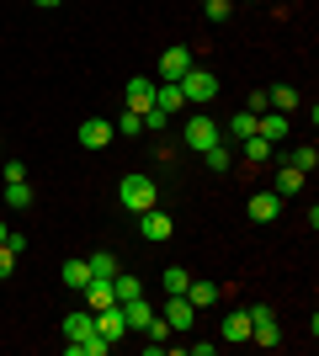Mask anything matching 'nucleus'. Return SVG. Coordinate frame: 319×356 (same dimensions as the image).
<instances>
[{"instance_id": "obj_22", "label": "nucleus", "mask_w": 319, "mask_h": 356, "mask_svg": "<svg viewBox=\"0 0 319 356\" xmlns=\"http://www.w3.org/2000/svg\"><path fill=\"white\" fill-rule=\"evenodd\" d=\"M64 351H69V356H106L112 341H106V335H85V341H69Z\"/></svg>"}, {"instance_id": "obj_35", "label": "nucleus", "mask_w": 319, "mask_h": 356, "mask_svg": "<svg viewBox=\"0 0 319 356\" xmlns=\"http://www.w3.org/2000/svg\"><path fill=\"white\" fill-rule=\"evenodd\" d=\"M245 112H256V118H261V112H266V90H250V102H245Z\"/></svg>"}, {"instance_id": "obj_6", "label": "nucleus", "mask_w": 319, "mask_h": 356, "mask_svg": "<svg viewBox=\"0 0 319 356\" xmlns=\"http://www.w3.org/2000/svg\"><path fill=\"white\" fill-rule=\"evenodd\" d=\"M160 319H165L176 335H186V330L197 325V309L186 303V293H165V314H160Z\"/></svg>"}, {"instance_id": "obj_5", "label": "nucleus", "mask_w": 319, "mask_h": 356, "mask_svg": "<svg viewBox=\"0 0 319 356\" xmlns=\"http://www.w3.org/2000/svg\"><path fill=\"white\" fill-rule=\"evenodd\" d=\"M133 218H138V239H149V245H165V239L176 234V218L160 213V208H144V213H133Z\"/></svg>"}, {"instance_id": "obj_13", "label": "nucleus", "mask_w": 319, "mask_h": 356, "mask_svg": "<svg viewBox=\"0 0 319 356\" xmlns=\"http://www.w3.org/2000/svg\"><path fill=\"white\" fill-rule=\"evenodd\" d=\"M240 154H245V165H272L277 160V154H282V149H277L272 144V138H261V134H250V138H240Z\"/></svg>"}, {"instance_id": "obj_11", "label": "nucleus", "mask_w": 319, "mask_h": 356, "mask_svg": "<svg viewBox=\"0 0 319 356\" xmlns=\"http://www.w3.org/2000/svg\"><path fill=\"white\" fill-rule=\"evenodd\" d=\"M186 70H192V48H186V43H176V48L160 54V80H181Z\"/></svg>"}, {"instance_id": "obj_21", "label": "nucleus", "mask_w": 319, "mask_h": 356, "mask_svg": "<svg viewBox=\"0 0 319 356\" xmlns=\"http://www.w3.org/2000/svg\"><path fill=\"white\" fill-rule=\"evenodd\" d=\"M32 202H38V192H32L27 181H6V208L11 213H27Z\"/></svg>"}, {"instance_id": "obj_2", "label": "nucleus", "mask_w": 319, "mask_h": 356, "mask_svg": "<svg viewBox=\"0 0 319 356\" xmlns=\"http://www.w3.org/2000/svg\"><path fill=\"white\" fill-rule=\"evenodd\" d=\"M224 138V122H213L208 112H192V118L181 122V144L192 149V154H202V149H213Z\"/></svg>"}, {"instance_id": "obj_12", "label": "nucleus", "mask_w": 319, "mask_h": 356, "mask_svg": "<svg viewBox=\"0 0 319 356\" xmlns=\"http://www.w3.org/2000/svg\"><path fill=\"white\" fill-rule=\"evenodd\" d=\"M245 213H250L256 223H277V218H282V197H277V192H256L250 202H245Z\"/></svg>"}, {"instance_id": "obj_3", "label": "nucleus", "mask_w": 319, "mask_h": 356, "mask_svg": "<svg viewBox=\"0 0 319 356\" xmlns=\"http://www.w3.org/2000/svg\"><path fill=\"white\" fill-rule=\"evenodd\" d=\"M176 86H181V96H186L192 106H208L213 96H218V74H213V70H197V64H192V70H186Z\"/></svg>"}, {"instance_id": "obj_17", "label": "nucleus", "mask_w": 319, "mask_h": 356, "mask_svg": "<svg viewBox=\"0 0 319 356\" xmlns=\"http://www.w3.org/2000/svg\"><path fill=\"white\" fill-rule=\"evenodd\" d=\"M64 335H69V341H85V335H96V314H91V309L64 314Z\"/></svg>"}, {"instance_id": "obj_36", "label": "nucleus", "mask_w": 319, "mask_h": 356, "mask_svg": "<svg viewBox=\"0 0 319 356\" xmlns=\"http://www.w3.org/2000/svg\"><path fill=\"white\" fill-rule=\"evenodd\" d=\"M6 234H11V223H6V218H0V245H6Z\"/></svg>"}, {"instance_id": "obj_34", "label": "nucleus", "mask_w": 319, "mask_h": 356, "mask_svg": "<svg viewBox=\"0 0 319 356\" xmlns=\"http://www.w3.org/2000/svg\"><path fill=\"white\" fill-rule=\"evenodd\" d=\"M0 176H6V181H27V165H22V160H6V165H0Z\"/></svg>"}, {"instance_id": "obj_33", "label": "nucleus", "mask_w": 319, "mask_h": 356, "mask_svg": "<svg viewBox=\"0 0 319 356\" xmlns=\"http://www.w3.org/2000/svg\"><path fill=\"white\" fill-rule=\"evenodd\" d=\"M165 112H160V106H149V112H144V134H154V128H165Z\"/></svg>"}, {"instance_id": "obj_37", "label": "nucleus", "mask_w": 319, "mask_h": 356, "mask_svg": "<svg viewBox=\"0 0 319 356\" xmlns=\"http://www.w3.org/2000/svg\"><path fill=\"white\" fill-rule=\"evenodd\" d=\"M32 6H43V11H54V6H59V0H32Z\"/></svg>"}, {"instance_id": "obj_24", "label": "nucleus", "mask_w": 319, "mask_h": 356, "mask_svg": "<svg viewBox=\"0 0 319 356\" xmlns=\"http://www.w3.org/2000/svg\"><path fill=\"white\" fill-rule=\"evenodd\" d=\"M266 106H272V112H293V106H298V90L293 86H266Z\"/></svg>"}, {"instance_id": "obj_18", "label": "nucleus", "mask_w": 319, "mask_h": 356, "mask_svg": "<svg viewBox=\"0 0 319 356\" xmlns=\"http://www.w3.org/2000/svg\"><path fill=\"white\" fill-rule=\"evenodd\" d=\"M186 303H192V309H213V303H224V293H218V282H197V277H192Z\"/></svg>"}, {"instance_id": "obj_16", "label": "nucleus", "mask_w": 319, "mask_h": 356, "mask_svg": "<svg viewBox=\"0 0 319 356\" xmlns=\"http://www.w3.org/2000/svg\"><path fill=\"white\" fill-rule=\"evenodd\" d=\"M154 106H160L165 118H176V112H181V106H186L181 86H176V80H160V86H154Z\"/></svg>"}, {"instance_id": "obj_25", "label": "nucleus", "mask_w": 319, "mask_h": 356, "mask_svg": "<svg viewBox=\"0 0 319 356\" xmlns=\"http://www.w3.org/2000/svg\"><path fill=\"white\" fill-rule=\"evenodd\" d=\"M85 261H91V277H106V282H112V277H117V255L112 250H96V255H85Z\"/></svg>"}, {"instance_id": "obj_1", "label": "nucleus", "mask_w": 319, "mask_h": 356, "mask_svg": "<svg viewBox=\"0 0 319 356\" xmlns=\"http://www.w3.org/2000/svg\"><path fill=\"white\" fill-rule=\"evenodd\" d=\"M117 202L122 213H144V208H160V186H154L144 170H128V176L117 181Z\"/></svg>"}, {"instance_id": "obj_4", "label": "nucleus", "mask_w": 319, "mask_h": 356, "mask_svg": "<svg viewBox=\"0 0 319 356\" xmlns=\"http://www.w3.org/2000/svg\"><path fill=\"white\" fill-rule=\"evenodd\" d=\"M250 341H256V346H266V351H277V346H282L277 314L266 309V303H250Z\"/></svg>"}, {"instance_id": "obj_15", "label": "nucleus", "mask_w": 319, "mask_h": 356, "mask_svg": "<svg viewBox=\"0 0 319 356\" xmlns=\"http://www.w3.org/2000/svg\"><path fill=\"white\" fill-rule=\"evenodd\" d=\"M96 335H106V341H122V335H128V319H122L117 303H112V309H96Z\"/></svg>"}, {"instance_id": "obj_27", "label": "nucleus", "mask_w": 319, "mask_h": 356, "mask_svg": "<svg viewBox=\"0 0 319 356\" xmlns=\"http://www.w3.org/2000/svg\"><path fill=\"white\" fill-rule=\"evenodd\" d=\"M160 287H165V293H186V287H192V271H186V266H165Z\"/></svg>"}, {"instance_id": "obj_30", "label": "nucleus", "mask_w": 319, "mask_h": 356, "mask_svg": "<svg viewBox=\"0 0 319 356\" xmlns=\"http://www.w3.org/2000/svg\"><path fill=\"white\" fill-rule=\"evenodd\" d=\"M112 134H122V138H138V134H144V118H138V112H122V118L112 122Z\"/></svg>"}, {"instance_id": "obj_20", "label": "nucleus", "mask_w": 319, "mask_h": 356, "mask_svg": "<svg viewBox=\"0 0 319 356\" xmlns=\"http://www.w3.org/2000/svg\"><path fill=\"white\" fill-rule=\"evenodd\" d=\"M256 134H261V138H272V144H282V138H288V112H261Z\"/></svg>"}, {"instance_id": "obj_14", "label": "nucleus", "mask_w": 319, "mask_h": 356, "mask_svg": "<svg viewBox=\"0 0 319 356\" xmlns=\"http://www.w3.org/2000/svg\"><path fill=\"white\" fill-rule=\"evenodd\" d=\"M272 192L282 197V202H288L293 192H304V170H293L288 160H277V176H272Z\"/></svg>"}, {"instance_id": "obj_10", "label": "nucleus", "mask_w": 319, "mask_h": 356, "mask_svg": "<svg viewBox=\"0 0 319 356\" xmlns=\"http://www.w3.org/2000/svg\"><path fill=\"white\" fill-rule=\"evenodd\" d=\"M122 102H128V112H138V118H144V112L154 106V80L133 74V80H128V90H122Z\"/></svg>"}, {"instance_id": "obj_23", "label": "nucleus", "mask_w": 319, "mask_h": 356, "mask_svg": "<svg viewBox=\"0 0 319 356\" xmlns=\"http://www.w3.org/2000/svg\"><path fill=\"white\" fill-rule=\"evenodd\" d=\"M224 335H229V341H250V309H229Z\"/></svg>"}, {"instance_id": "obj_28", "label": "nucleus", "mask_w": 319, "mask_h": 356, "mask_svg": "<svg viewBox=\"0 0 319 356\" xmlns=\"http://www.w3.org/2000/svg\"><path fill=\"white\" fill-rule=\"evenodd\" d=\"M256 112H234V118H229V128H224V134H234V138H250V134H256Z\"/></svg>"}, {"instance_id": "obj_19", "label": "nucleus", "mask_w": 319, "mask_h": 356, "mask_svg": "<svg viewBox=\"0 0 319 356\" xmlns=\"http://www.w3.org/2000/svg\"><path fill=\"white\" fill-rule=\"evenodd\" d=\"M64 287H69V293H80V287L91 282V261H85V255H75V261H64Z\"/></svg>"}, {"instance_id": "obj_29", "label": "nucleus", "mask_w": 319, "mask_h": 356, "mask_svg": "<svg viewBox=\"0 0 319 356\" xmlns=\"http://www.w3.org/2000/svg\"><path fill=\"white\" fill-rule=\"evenodd\" d=\"M202 165H208V170H218V176H224L229 165H234V160H229V149H224V138H218L213 149H202Z\"/></svg>"}, {"instance_id": "obj_7", "label": "nucleus", "mask_w": 319, "mask_h": 356, "mask_svg": "<svg viewBox=\"0 0 319 356\" xmlns=\"http://www.w3.org/2000/svg\"><path fill=\"white\" fill-rule=\"evenodd\" d=\"M75 138H80V149H106L117 134H112V122H106V118H85L75 128Z\"/></svg>"}, {"instance_id": "obj_26", "label": "nucleus", "mask_w": 319, "mask_h": 356, "mask_svg": "<svg viewBox=\"0 0 319 356\" xmlns=\"http://www.w3.org/2000/svg\"><path fill=\"white\" fill-rule=\"evenodd\" d=\"M282 160H288L293 170H304V176H309V170L319 165V149H314V144H304V149H293V154H282Z\"/></svg>"}, {"instance_id": "obj_32", "label": "nucleus", "mask_w": 319, "mask_h": 356, "mask_svg": "<svg viewBox=\"0 0 319 356\" xmlns=\"http://www.w3.org/2000/svg\"><path fill=\"white\" fill-rule=\"evenodd\" d=\"M11 271H16V250H11V245H0V282H6Z\"/></svg>"}, {"instance_id": "obj_31", "label": "nucleus", "mask_w": 319, "mask_h": 356, "mask_svg": "<svg viewBox=\"0 0 319 356\" xmlns=\"http://www.w3.org/2000/svg\"><path fill=\"white\" fill-rule=\"evenodd\" d=\"M202 16H208V22H229V16H234V0H202Z\"/></svg>"}, {"instance_id": "obj_8", "label": "nucleus", "mask_w": 319, "mask_h": 356, "mask_svg": "<svg viewBox=\"0 0 319 356\" xmlns=\"http://www.w3.org/2000/svg\"><path fill=\"white\" fill-rule=\"evenodd\" d=\"M80 303H85V309H112V303H117V287H112V282H106V277H91V282H85V287H80Z\"/></svg>"}, {"instance_id": "obj_9", "label": "nucleus", "mask_w": 319, "mask_h": 356, "mask_svg": "<svg viewBox=\"0 0 319 356\" xmlns=\"http://www.w3.org/2000/svg\"><path fill=\"white\" fill-rule=\"evenodd\" d=\"M117 309H122V319H128V335H144V325L154 319V309H149V298H144V293H138V298H122Z\"/></svg>"}]
</instances>
